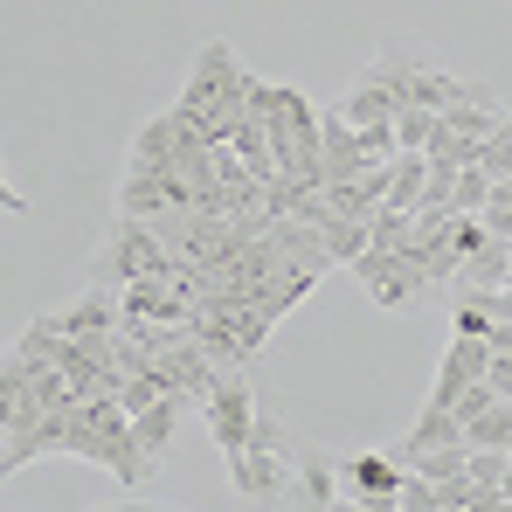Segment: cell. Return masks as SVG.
<instances>
[{
    "instance_id": "obj_2",
    "label": "cell",
    "mask_w": 512,
    "mask_h": 512,
    "mask_svg": "<svg viewBox=\"0 0 512 512\" xmlns=\"http://www.w3.org/2000/svg\"><path fill=\"white\" fill-rule=\"evenodd\" d=\"M367 77L395 90V104H423V111H450V104H457V90H464V77H457L429 42H416V35L381 42V49H374V63H367Z\"/></svg>"
},
{
    "instance_id": "obj_23",
    "label": "cell",
    "mask_w": 512,
    "mask_h": 512,
    "mask_svg": "<svg viewBox=\"0 0 512 512\" xmlns=\"http://www.w3.org/2000/svg\"><path fill=\"white\" fill-rule=\"evenodd\" d=\"M506 464H512V450H471V457H464L471 485H485V492H499V485H506Z\"/></svg>"
},
{
    "instance_id": "obj_8",
    "label": "cell",
    "mask_w": 512,
    "mask_h": 512,
    "mask_svg": "<svg viewBox=\"0 0 512 512\" xmlns=\"http://www.w3.org/2000/svg\"><path fill=\"white\" fill-rule=\"evenodd\" d=\"M346 471V499H360V506H395V492H402V450H353V457H340Z\"/></svg>"
},
{
    "instance_id": "obj_29",
    "label": "cell",
    "mask_w": 512,
    "mask_h": 512,
    "mask_svg": "<svg viewBox=\"0 0 512 512\" xmlns=\"http://www.w3.org/2000/svg\"><path fill=\"white\" fill-rule=\"evenodd\" d=\"M7 471H14V464H7V450H0V478H7Z\"/></svg>"
},
{
    "instance_id": "obj_26",
    "label": "cell",
    "mask_w": 512,
    "mask_h": 512,
    "mask_svg": "<svg viewBox=\"0 0 512 512\" xmlns=\"http://www.w3.org/2000/svg\"><path fill=\"white\" fill-rule=\"evenodd\" d=\"M478 222H485V236L512 243V201H485V208H478Z\"/></svg>"
},
{
    "instance_id": "obj_9",
    "label": "cell",
    "mask_w": 512,
    "mask_h": 512,
    "mask_svg": "<svg viewBox=\"0 0 512 512\" xmlns=\"http://www.w3.org/2000/svg\"><path fill=\"white\" fill-rule=\"evenodd\" d=\"M485 360H492V340L478 333H450L443 360H436V388H429V409H450L471 381H485Z\"/></svg>"
},
{
    "instance_id": "obj_13",
    "label": "cell",
    "mask_w": 512,
    "mask_h": 512,
    "mask_svg": "<svg viewBox=\"0 0 512 512\" xmlns=\"http://www.w3.org/2000/svg\"><path fill=\"white\" fill-rule=\"evenodd\" d=\"M284 263H298V270H312V277H326L333 270V250H326V236H319V222H298V215H284V222H270L263 229Z\"/></svg>"
},
{
    "instance_id": "obj_3",
    "label": "cell",
    "mask_w": 512,
    "mask_h": 512,
    "mask_svg": "<svg viewBox=\"0 0 512 512\" xmlns=\"http://www.w3.org/2000/svg\"><path fill=\"white\" fill-rule=\"evenodd\" d=\"M291 471H298V436L284 429L277 409H256L250 450L229 464L236 499H243V506H284V499H291Z\"/></svg>"
},
{
    "instance_id": "obj_18",
    "label": "cell",
    "mask_w": 512,
    "mask_h": 512,
    "mask_svg": "<svg viewBox=\"0 0 512 512\" xmlns=\"http://www.w3.org/2000/svg\"><path fill=\"white\" fill-rule=\"evenodd\" d=\"M506 256H512V243L485 236L478 250L457 263V284H471V291H499V284H506Z\"/></svg>"
},
{
    "instance_id": "obj_10",
    "label": "cell",
    "mask_w": 512,
    "mask_h": 512,
    "mask_svg": "<svg viewBox=\"0 0 512 512\" xmlns=\"http://www.w3.org/2000/svg\"><path fill=\"white\" fill-rule=\"evenodd\" d=\"M291 499H298V506H340V499H346V471H340V457H333V450H319V443H298Z\"/></svg>"
},
{
    "instance_id": "obj_20",
    "label": "cell",
    "mask_w": 512,
    "mask_h": 512,
    "mask_svg": "<svg viewBox=\"0 0 512 512\" xmlns=\"http://www.w3.org/2000/svg\"><path fill=\"white\" fill-rule=\"evenodd\" d=\"M464 443H471V450H512V402L506 395L485 402V409L464 423Z\"/></svg>"
},
{
    "instance_id": "obj_21",
    "label": "cell",
    "mask_w": 512,
    "mask_h": 512,
    "mask_svg": "<svg viewBox=\"0 0 512 512\" xmlns=\"http://www.w3.org/2000/svg\"><path fill=\"white\" fill-rule=\"evenodd\" d=\"M319 236H326L333 263H353V256L374 243V222H367V215H326V222H319Z\"/></svg>"
},
{
    "instance_id": "obj_1",
    "label": "cell",
    "mask_w": 512,
    "mask_h": 512,
    "mask_svg": "<svg viewBox=\"0 0 512 512\" xmlns=\"http://www.w3.org/2000/svg\"><path fill=\"white\" fill-rule=\"evenodd\" d=\"M250 63L236 56V42H201L194 49V63H187V77H180V97H173V111L208 139V146H229V132H236V118H243V97H250Z\"/></svg>"
},
{
    "instance_id": "obj_5",
    "label": "cell",
    "mask_w": 512,
    "mask_h": 512,
    "mask_svg": "<svg viewBox=\"0 0 512 512\" xmlns=\"http://www.w3.org/2000/svg\"><path fill=\"white\" fill-rule=\"evenodd\" d=\"M160 270H173V243L139 215H118L104 229L97 256H90V284H111V291L132 284V277H160Z\"/></svg>"
},
{
    "instance_id": "obj_17",
    "label": "cell",
    "mask_w": 512,
    "mask_h": 512,
    "mask_svg": "<svg viewBox=\"0 0 512 512\" xmlns=\"http://www.w3.org/2000/svg\"><path fill=\"white\" fill-rule=\"evenodd\" d=\"M429 153L423 146H402V153H395V160H388V201H395V208H416V201H423V187H429Z\"/></svg>"
},
{
    "instance_id": "obj_22",
    "label": "cell",
    "mask_w": 512,
    "mask_h": 512,
    "mask_svg": "<svg viewBox=\"0 0 512 512\" xmlns=\"http://www.w3.org/2000/svg\"><path fill=\"white\" fill-rule=\"evenodd\" d=\"M485 201H492V173L478 167V160H471V167H457V173H450V208H457V215H478Z\"/></svg>"
},
{
    "instance_id": "obj_25",
    "label": "cell",
    "mask_w": 512,
    "mask_h": 512,
    "mask_svg": "<svg viewBox=\"0 0 512 512\" xmlns=\"http://www.w3.org/2000/svg\"><path fill=\"white\" fill-rule=\"evenodd\" d=\"M485 381H492V395H506V402H512V346H492V360H485Z\"/></svg>"
},
{
    "instance_id": "obj_15",
    "label": "cell",
    "mask_w": 512,
    "mask_h": 512,
    "mask_svg": "<svg viewBox=\"0 0 512 512\" xmlns=\"http://www.w3.org/2000/svg\"><path fill=\"white\" fill-rule=\"evenodd\" d=\"M333 111H340L346 125H395V111H402V104H395V90H388V84H374V77L360 70Z\"/></svg>"
},
{
    "instance_id": "obj_28",
    "label": "cell",
    "mask_w": 512,
    "mask_h": 512,
    "mask_svg": "<svg viewBox=\"0 0 512 512\" xmlns=\"http://www.w3.org/2000/svg\"><path fill=\"white\" fill-rule=\"evenodd\" d=\"M499 492H506V512H512V464H506V485H499Z\"/></svg>"
},
{
    "instance_id": "obj_11",
    "label": "cell",
    "mask_w": 512,
    "mask_h": 512,
    "mask_svg": "<svg viewBox=\"0 0 512 512\" xmlns=\"http://www.w3.org/2000/svg\"><path fill=\"white\" fill-rule=\"evenodd\" d=\"M319 173H326V187H340V180H360V173H367L360 125H346L340 111H319Z\"/></svg>"
},
{
    "instance_id": "obj_14",
    "label": "cell",
    "mask_w": 512,
    "mask_h": 512,
    "mask_svg": "<svg viewBox=\"0 0 512 512\" xmlns=\"http://www.w3.org/2000/svg\"><path fill=\"white\" fill-rule=\"evenodd\" d=\"M187 409H194V402L167 388L160 402H146V409L132 416V429H139V443H146V457H153V464H167V450H173V436H180V416H187Z\"/></svg>"
},
{
    "instance_id": "obj_19",
    "label": "cell",
    "mask_w": 512,
    "mask_h": 512,
    "mask_svg": "<svg viewBox=\"0 0 512 512\" xmlns=\"http://www.w3.org/2000/svg\"><path fill=\"white\" fill-rule=\"evenodd\" d=\"M464 457H471V443H464V436H457V443L402 450V464H409V471H423V478H436V485H443V478H471V471H464Z\"/></svg>"
},
{
    "instance_id": "obj_12",
    "label": "cell",
    "mask_w": 512,
    "mask_h": 512,
    "mask_svg": "<svg viewBox=\"0 0 512 512\" xmlns=\"http://www.w3.org/2000/svg\"><path fill=\"white\" fill-rule=\"evenodd\" d=\"M499 118H506V104H499V90L485 84V77H464L457 104L443 111V125H450L457 139H492V132H499Z\"/></svg>"
},
{
    "instance_id": "obj_16",
    "label": "cell",
    "mask_w": 512,
    "mask_h": 512,
    "mask_svg": "<svg viewBox=\"0 0 512 512\" xmlns=\"http://www.w3.org/2000/svg\"><path fill=\"white\" fill-rule=\"evenodd\" d=\"M173 153H180V111H160V118H146L139 132H132V146H125V160L132 167H173Z\"/></svg>"
},
{
    "instance_id": "obj_27",
    "label": "cell",
    "mask_w": 512,
    "mask_h": 512,
    "mask_svg": "<svg viewBox=\"0 0 512 512\" xmlns=\"http://www.w3.org/2000/svg\"><path fill=\"white\" fill-rule=\"evenodd\" d=\"M0 215H28V194L7 180V167H0Z\"/></svg>"
},
{
    "instance_id": "obj_6",
    "label": "cell",
    "mask_w": 512,
    "mask_h": 512,
    "mask_svg": "<svg viewBox=\"0 0 512 512\" xmlns=\"http://www.w3.org/2000/svg\"><path fill=\"white\" fill-rule=\"evenodd\" d=\"M256 388H250V367H222L215 374V388L201 395V423L215 436V450H222V464H236L243 450H250V429H256Z\"/></svg>"
},
{
    "instance_id": "obj_24",
    "label": "cell",
    "mask_w": 512,
    "mask_h": 512,
    "mask_svg": "<svg viewBox=\"0 0 512 512\" xmlns=\"http://www.w3.org/2000/svg\"><path fill=\"white\" fill-rule=\"evenodd\" d=\"M395 506H409V512H436V478H423V471H402V492H395Z\"/></svg>"
},
{
    "instance_id": "obj_4",
    "label": "cell",
    "mask_w": 512,
    "mask_h": 512,
    "mask_svg": "<svg viewBox=\"0 0 512 512\" xmlns=\"http://www.w3.org/2000/svg\"><path fill=\"white\" fill-rule=\"evenodd\" d=\"M360 284H367V298L381 305V312H423L429 298H436V277L423 270V256L409 250H388V243H367V250L346 263Z\"/></svg>"
},
{
    "instance_id": "obj_7",
    "label": "cell",
    "mask_w": 512,
    "mask_h": 512,
    "mask_svg": "<svg viewBox=\"0 0 512 512\" xmlns=\"http://www.w3.org/2000/svg\"><path fill=\"white\" fill-rule=\"evenodd\" d=\"M194 208V187L180 180V167H132L118 173V215H139V222H160V215H180Z\"/></svg>"
}]
</instances>
